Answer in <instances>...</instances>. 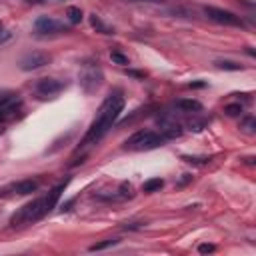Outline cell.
I'll return each instance as SVG.
<instances>
[{"label": "cell", "instance_id": "cell-1", "mask_svg": "<svg viewBox=\"0 0 256 256\" xmlns=\"http://www.w3.org/2000/svg\"><path fill=\"white\" fill-rule=\"evenodd\" d=\"M122 110H124V96H122L120 90H114V92L102 102V106H100L96 118H94L92 124L88 126L86 134L82 136L80 148H86V146H92V144L100 142V140L110 132V128L116 124V120H118V116H120Z\"/></svg>", "mask_w": 256, "mask_h": 256}, {"label": "cell", "instance_id": "cell-2", "mask_svg": "<svg viewBox=\"0 0 256 256\" xmlns=\"http://www.w3.org/2000/svg\"><path fill=\"white\" fill-rule=\"evenodd\" d=\"M64 188H66V182L54 186L48 194H44V196H40V198H36V200H32V202H26L24 206H20V208L10 216L8 224H10V226H24V224H32V222L44 218L48 212H52V210L56 208V204H58V200H60Z\"/></svg>", "mask_w": 256, "mask_h": 256}, {"label": "cell", "instance_id": "cell-3", "mask_svg": "<svg viewBox=\"0 0 256 256\" xmlns=\"http://www.w3.org/2000/svg\"><path fill=\"white\" fill-rule=\"evenodd\" d=\"M168 142V138L162 132H154V130H138L134 132L126 142H124V150H132V152H146V150H154L160 148Z\"/></svg>", "mask_w": 256, "mask_h": 256}, {"label": "cell", "instance_id": "cell-4", "mask_svg": "<svg viewBox=\"0 0 256 256\" xmlns=\"http://www.w3.org/2000/svg\"><path fill=\"white\" fill-rule=\"evenodd\" d=\"M104 84V72L98 66V62H86L82 64V72H80V86L86 94H94L96 90H100V86Z\"/></svg>", "mask_w": 256, "mask_h": 256}, {"label": "cell", "instance_id": "cell-5", "mask_svg": "<svg viewBox=\"0 0 256 256\" xmlns=\"http://www.w3.org/2000/svg\"><path fill=\"white\" fill-rule=\"evenodd\" d=\"M204 14L216 22V24H222V26H244L242 18L236 16L234 12L230 10H224V8H216V6H204Z\"/></svg>", "mask_w": 256, "mask_h": 256}, {"label": "cell", "instance_id": "cell-6", "mask_svg": "<svg viewBox=\"0 0 256 256\" xmlns=\"http://www.w3.org/2000/svg\"><path fill=\"white\" fill-rule=\"evenodd\" d=\"M22 110V98L18 94H2L0 96V124L14 118Z\"/></svg>", "mask_w": 256, "mask_h": 256}, {"label": "cell", "instance_id": "cell-7", "mask_svg": "<svg viewBox=\"0 0 256 256\" xmlns=\"http://www.w3.org/2000/svg\"><path fill=\"white\" fill-rule=\"evenodd\" d=\"M34 30H36V34H42V36H54V34L68 32V28H66L64 24H60L58 20H54V18H50V16H40V18H36Z\"/></svg>", "mask_w": 256, "mask_h": 256}, {"label": "cell", "instance_id": "cell-8", "mask_svg": "<svg viewBox=\"0 0 256 256\" xmlns=\"http://www.w3.org/2000/svg\"><path fill=\"white\" fill-rule=\"evenodd\" d=\"M64 86L66 84L62 80H58V78H40L36 82L34 90H36V94L40 98H54L56 94H60L64 90Z\"/></svg>", "mask_w": 256, "mask_h": 256}, {"label": "cell", "instance_id": "cell-9", "mask_svg": "<svg viewBox=\"0 0 256 256\" xmlns=\"http://www.w3.org/2000/svg\"><path fill=\"white\" fill-rule=\"evenodd\" d=\"M50 60H52L50 54L34 50V52H28L26 56H22V60H20V68L26 70V72H30V70H38V68H44L46 64H50Z\"/></svg>", "mask_w": 256, "mask_h": 256}, {"label": "cell", "instance_id": "cell-10", "mask_svg": "<svg viewBox=\"0 0 256 256\" xmlns=\"http://www.w3.org/2000/svg\"><path fill=\"white\" fill-rule=\"evenodd\" d=\"M36 190H38V180H34V178H24V180H18L16 184H12V192H16L20 196L32 194Z\"/></svg>", "mask_w": 256, "mask_h": 256}, {"label": "cell", "instance_id": "cell-11", "mask_svg": "<svg viewBox=\"0 0 256 256\" xmlns=\"http://www.w3.org/2000/svg\"><path fill=\"white\" fill-rule=\"evenodd\" d=\"M176 108L182 112H200L202 104L198 100H192V98H180V100H176Z\"/></svg>", "mask_w": 256, "mask_h": 256}, {"label": "cell", "instance_id": "cell-12", "mask_svg": "<svg viewBox=\"0 0 256 256\" xmlns=\"http://www.w3.org/2000/svg\"><path fill=\"white\" fill-rule=\"evenodd\" d=\"M162 186H164V180H162V178H158V176H156V178H148V180L142 184V192H144V194H152V192H158Z\"/></svg>", "mask_w": 256, "mask_h": 256}, {"label": "cell", "instance_id": "cell-13", "mask_svg": "<svg viewBox=\"0 0 256 256\" xmlns=\"http://www.w3.org/2000/svg\"><path fill=\"white\" fill-rule=\"evenodd\" d=\"M90 24H92V28H94L96 32H100V34H114V30L108 28V26L100 20V16H96V14H90Z\"/></svg>", "mask_w": 256, "mask_h": 256}, {"label": "cell", "instance_id": "cell-14", "mask_svg": "<svg viewBox=\"0 0 256 256\" xmlns=\"http://www.w3.org/2000/svg\"><path fill=\"white\" fill-rule=\"evenodd\" d=\"M66 18H68L70 24H80L82 18H84V14H82V10L78 6H68L66 8Z\"/></svg>", "mask_w": 256, "mask_h": 256}, {"label": "cell", "instance_id": "cell-15", "mask_svg": "<svg viewBox=\"0 0 256 256\" xmlns=\"http://www.w3.org/2000/svg\"><path fill=\"white\" fill-rule=\"evenodd\" d=\"M214 64H216V68H220V70H230V72H236V70H242V68H244L242 64H236V62H232V60H216Z\"/></svg>", "mask_w": 256, "mask_h": 256}, {"label": "cell", "instance_id": "cell-16", "mask_svg": "<svg viewBox=\"0 0 256 256\" xmlns=\"http://www.w3.org/2000/svg\"><path fill=\"white\" fill-rule=\"evenodd\" d=\"M182 160L192 164V166H204L212 160V156H182Z\"/></svg>", "mask_w": 256, "mask_h": 256}, {"label": "cell", "instance_id": "cell-17", "mask_svg": "<svg viewBox=\"0 0 256 256\" xmlns=\"http://www.w3.org/2000/svg\"><path fill=\"white\" fill-rule=\"evenodd\" d=\"M120 242V238H106L102 242H96L90 246V252H96V250H104V248H110V246H116Z\"/></svg>", "mask_w": 256, "mask_h": 256}, {"label": "cell", "instance_id": "cell-18", "mask_svg": "<svg viewBox=\"0 0 256 256\" xmlns=\"http://www.w3.org/2000/svg\"><path fill=\"white\" fill-rule=\"evenodd\" d=\"M116 196H118V198H132V196H134V186H132L130 182H122Z\"/></svg>", "mask_w": 256, "mask_h": 256}, {"label": "cell", "instance_id": "cell-19", "mask_svg": "<svg viewBox=\"0 0 256 256\" xmlns=\"http://www.w3.org/2000/svg\"><path fill=\"white\" fill-rule=\"evenodd\" d=\"M110 58H112V62H116V64H120V66H128V64H130L128 56H124L122 52H116V50L110 54Z\"/></svg>", "mask_w": 256, "mask_h": 256}, {"label": "cell", "instance_id": "cell-20", "mask_svg": "<svg viewBox=\"0 0 256 256\" xmlns=\"http://www.w3.org/2000/svg\"><path fill=\"white\" fill-rule=\"evenodd\" d=\"M146 110H148V108H138V110H134V114H132V116H128V118H124V120H122V124H132V122H136L140 116H146V114H148Z\"/></svg>", "mask_w": 256, "mask_h": 256}, {"label": "cell", "instance_id": "cell-21", "mask_svg": "<svg viewBox=\"0 0 256 256\" xmlns=\"http://www.w3.org/2000/svg\"><path fill=\"white\" fill-rule=\"evenodd\" d=\"M224 112H226V116H240L242 104H228V106H224Z\"/></svg>", "mask_w": 256, "mask_h": 256}, {"label": "cell", "instance_id": "cell-22", "mask_svg": "<svg viewBox=\"0 0 256 256\" xmlns=\"http://www.w3.org/2000/svg\"><path fill=\"white\" fill-rule=\"evenodd\" d=\"M240 128H244L246 132H254V128H256V120H254V116H246V118L242 120Z\"/></svg>", "mask_w": 256, "mask_h": 256}, {"label": "cell", "instance_id": "cell-23", "mask_svg": "<svg viewBox=\"0 0 256 256\" xmlns=\"http://www.w3.org/2000/svg\"><path fill=\"white\" fill-rule=\"evenodd\" d=\"M214 250H216L214 244H200V246H198V252H200V254H210V252H214Z\"/></svg>", "mask_w": 256, "mask_h": 256}, {"label": "cell", "instance_id": "cell-24", "mask_svg": "<svg viewBox=\"0 0 256 256\" xmlns=\"http://www.w3.org/2000/svg\"><path fill=\"white\" fill-rule=\"evenodd\" d=\"M8 36H10V34H8L6 30H4V26H2V22H0V42H4V40H6Z\"/></svg>", "mask_w": 256, "mask_h": 256}, {"label": "cell", "instance_id": "cell-25", "mask_svg": "<svg viewBox=\"0 0 256 256\" xmlns=\"http://www.w3.org/2000/svg\"><path fill=\"white\" fill-rule=\"evenodd\" d=\"M204 86V82H192L190 84V88H202Z\"/></svg>", "mask_w": 256, "mask_h": 256}, {"label": "cell", "instance_id": "cell-26", "mask_svg": "<svg viewBox=\"0 0 256 256\" xmlns=\"http://www.w3.org/2000/svg\"><path fill=\"white\" fill-rule=\"evenodd\" d=\"M38 2H64V0H38Z\"/></svg>", "mask_w": 256, "mask_h": 256}, {"label": "cell", "instance_id": "cell-27", "mask_svg": "<svg viewBox=\"0 0 256 256\" xmlns=\"http://www.w3.org/2000/svg\"><path fill=\"white\" fill-rule=\"evenodd\" d=\"M4 130H6V128H4V126H2V124H0V136H2V134H4Z\"/></svg>", "mask_w": 256, "mask_h": 256}]
</instances>
